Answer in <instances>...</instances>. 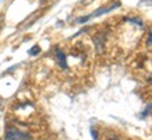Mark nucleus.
I'll return each instance as SVG.
<instances>
[{
    "mask_svg": "<svg viewBox=\"0 0 152 140\" xmlns=\"http://www.w3.org/2000/svg\"><path fill=\"white\" fill-rule=\"evenodd\" d=\"M31 135L25 133V132L18 130L14 126H9L7 132H6V140H31Z\"/></svg>",
    "mask_w": 152,
    "mask_h": 140,
    "instance_id": "nucleus-1",
    "label": "nucleus"
},
{
    "mask_svg": "<svg viewBox=\"0 0 152 140\" xmlns=\"http://www.w3.org/2000/svg\"><path fill=\"white\" fill-rule=\"evenodd\" d=\"M55 56H56V60H57V63H59L60 67H61L63 70L67 69V57H66L64 53L60 51V49H57V48H56Z\"/></svg>",
    "mask_w": 152,
    "mask_h": 140,
    "instance_id": "nucleus-2",
    "label": "nucleus"
},
{
    "mask_svg": "<svg viewBox=\"0 0 152 140\" xmlns=\"http://www.w3.org/2000/svg\"><path fill=\"white\" fill-rule=\"evenodd\" d=\"M101 140H121V137L119 136L117 132L107 129V130H105V132H102L101 133Z\"/></svg>",
    "mask_w": 152,
    "mask_h": 140,
    "instance_id": "nucleus-3",
    "label": "nucleus"
},
{
    "mask_svg": "<svg viewBox=\"0 0 152 140\" xmlns=\"http://www.w3.org/2000/svg\"><path fill=\"white\" fill-rule=\"evenodd\" d=\"M28 53H29V55H31V56L39 55V53H41V46H39V45H34V46L31 48L29 51H28Z\"/></svg>",
    "mask_w": 152,
    "mask_h": 140,
    "instance_id": "nucleus-4",
    "label": "nucleus"
},
{
    "mask_svg": "<svg viewBox=\"0 0 152 140\" xmlns=\"http://www.w3.org/2000/svg\"><path fill=\"white\" fill-rule=\"evenodd\" d=\"M89 18H91V15H85V17H81V18L77 20V23H85V21L89 20Z\"/></svg>",
    "mask_w": 152,
    "mask_h": 140,
    "instance_id": "nucleus-5",
    "label": "nucleus"
},
{
    "mask_svg": "<svg viewBox=\"0 0 152 140\" xmlns=\"http://www.w3.org/2000/svg\"><path fill=\"white\" fill-rule=\"evenodd\" d=\"M147 43L148 45H152V29L148 32V39H147Z\"/></svg>",
    "mask_w": 152,
    "mask_h": 140,
    "instance_id": "nucleus-6",
    "label": "nucleus"
},
{
    "mask_svg": "<svg viewBox=\"0 0 152 140\" xmlns=\"http://www.w3.org/2000/svg\"><path fill=\"white\" fill-rule=\"evenodd\" d=\"M3 25H4V15H3V14H0V31H1Z\"/></svg>",
    "mask_w": 152,
    "mask_h": 140,
    "instance_id": "nucleus-7",
    "label": "nucleus"
},
{
    "mask_svg": "<svg viewBox=\"0 0 152 140\" xmlns=\"http://www.w3.org/2000/svg\"><path fill=\"white\" fill-rule=\"evenodd\" d=\"M141 4H152V0H141Z\"/></svg>",
    "mask_w": 152,
    "mask_h": 140,
    "instance_id": "nucleus-8",
    "label": "nucleus"
},
{
    "mask_svg": "<svg viewBox=\"0 0 152 140\" xmlns=\"http://www.w3.org/2000/svg\"><path fill=\"white\" fill-rule=\"evenodd\" d=\"M91 1H92V0H81V3H83V4H89Z\"/></svg>",
    "mask_w": 152,
    "mask_h": 140,
    "instance_id": "nucleus-9",
    "label": "nucleus"
}]
</instances>
